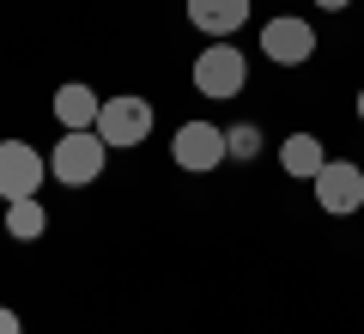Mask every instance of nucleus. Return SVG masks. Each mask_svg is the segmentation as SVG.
Returning a JSON list of instances; mask_svg holds the SVG:
<instances>
[{"label":"nucleus","mask_w":364,"mask_h":334,"mask_svg":"<svg viewBox=\"0 0 364 334\" xmlns=\"http://www.w3.org/2000/svg\"><path fill=\"white\" fill-rule=\"evenodd\" d=\"M0 334H25V328H18V316H13L6 304H0Z\"/></svg>","instance_id":"nucleus-13"},{"label":"nucleus","mask_w":364,"mask_h":334,"mask_svg":"<svg viewBox=\"0 0 364 334\" xmlns=\"http://www.w3.org/2000/svg\"><path fill=\"white\" fill-rule=\"evenodd\" d=\"M261 49L279 67H304L316 55V31L304 25V19H267V25H261Z\"/></svg>","instance_id":"nucleus-7"},{"label":"nucleus","mask_w":364,"mask_h":334,"mask_svg":"<svg viewBox=\"0 0 364 334\" xmlns=\"http://www.w3.org/2000/svg\"><path fill=\"white\" fill-rule=\"evenodd\" d=\"M97 116H104V98H97V91L91 85H61L55 91V122H61V128H97Z\"/></svg>","instance_id":"nucleus-9"},{"label":"nucleus","mask_w":364,"mask_h":334,"mask_svg":"<svg viewBox=\"0 0 364 334\" xmlns=\"http://www.w3.org/2000/svg\"><path fill=\"white\" fill-rule=\"evenodd\" d=\"M97 134H104V146H109V152H128V146H140L146 134H152V103H146V98H134V91H122V98H104Z\"/></svg>","instance_id":"nucleus-2"},{"label":"nucleus","mask_w":364,"mask_h":334,"mask_svg":"<svg viewBox=\"0 0 364 334\" xmlns=\"http://www.w3.org/2000/svg\"><path fill=\"white\" fill-rule=\"evenodd\" d=\"M358 122H364V91H358Z\"/></svg>","instance_id":"nucleus-15"},{"label":"nucleus","mask_w":364,"mask_h":334,"mask_svg":"<svg viewBox=\"0 0 364 334\" xmlns=\"http://www.w3.org/2000/svg\"><path fill=\"white\" fill-rule=\"evenodd\" d=\"M279 165H286V177H316V170L328 165V152H322L316 134H291V140L279 146Z\"/></svg>","instance_id":"nucleus-11"},{"label":"nucleus","mask_w":364,"mask_h":334,"mask_svg":"<svg viewBox=\"0 0 364 334\" xmlns=\"http://www.w3.org/2000/svg\"><path fill=\"white\" fill-rule=\"evenodd\" d=\"M316 201H322V213H358L364 207V170L346 165V158H328L322 170H316Z\"/></svg>","instance_id":"nucleus-6"},{"label":"nucleus","mask_w":364,"mask_h":334,"mask_svg":"<svg viewBox=\"0 0 364 334\" xmlns=\"http://www.w3.org/2000/svg\"><path fill=\"white\" fill-rule=\"evenodd\" d=\"M316 6H322V13H346L352 0H316Z\"/></svg>","instance_id":"nucleus-14"},{"label":"nucleus","mask_w":364,"mask_h":334,"mask_svg":"<svg viewBox=\"0 0 364 334\" xmlns=\"http://www.w3.org/2000/svg\"><path fill=\"white\" fill-rule=\"evenodd\" d=\"M43 177H49V158L25 140H0V194L18 201V194H37Z\"/></svg>","instance_id":"nucleus-4"},{"label":"nucleus","mask_w":364,"mask_h":334,"mask_svg":"<svg viewBox=\"0 0 364 334\" xmlns=\"http://www.w3.org/2000/svg\"><path fill=\"white\" fill-rule=\"evenodd\" d=\"M170 152H176L182 170H219L231 158V146H225V128H213V122H182Z\"/></svg>","instance_id":"nucleus-5"},{"label":"nucleus","mask_w":364,"mask_h":334,"mask_svg":"<svg viewBox=\"0 0 364 334\" xmlns=\"http://www.w3.org/2000/svg\"><path fill=\"white\" fill-rule=\"evenodd\" d=\"M104 158H109V146L97 128H61V146L49 152V177L67 182V189H85V182H97Z\"/></svg>","instance_id":"nucleus-1"},{"label":"nucleus","mask_w":364,"mask_h":334,"mask_svg":"<svg viewBox=\"0 0 364 334\" xmlns=\"http://www.w3.org/2000/svg\"><path fill=\"white\" fill-rule=\"evenodd\" d=\"M243 49H231V43H213V49H200V61H195V91L200 98H213V103H225V98H237L243 91Z\"/></svg>","instance_id":"nucleus-3"},{"label":"nucleus","mask_w":364,"mask_h":334,"mask_svg":"<svg viewBox=\"0 0 364 334\" xmlns=\"http://www.w3.org/2000/svg\"><path fill=\"white\" fill-rule=\"evenodd\" d=\"M225 146H231V158H255L261 152V128H225Z\"/></svg>","instance_id":"nucleus-12"},{"label":"nucleus","mask_w":364,"mask_h":334,"mask_svg":"<svg viewBox=\"0 0 364 334\" xmlns=\"http://www.w3.org/2000/svg\"><path fill=\"white\" fill-rule=\"evenodd\" d=\"M43 225H49V213H43L37 194H18V201H6V237H18V244H37Z\"/></svg>","instance_id":"nucleus-10"},{"label":"nucleus","mask_w":364,"mask_h":334,"mask_svg":"<svg viewBox=\"0 0 364 334\" xmlns=\"http://www.w3.org/2000/svg\"><path fill=\"white\" fill-rule=\"evenodd\" d=\"M188 25L225 43L237 25H249V0H188Z\"/></svg>","instance_id":"nucleus-8"}]
</instances>
